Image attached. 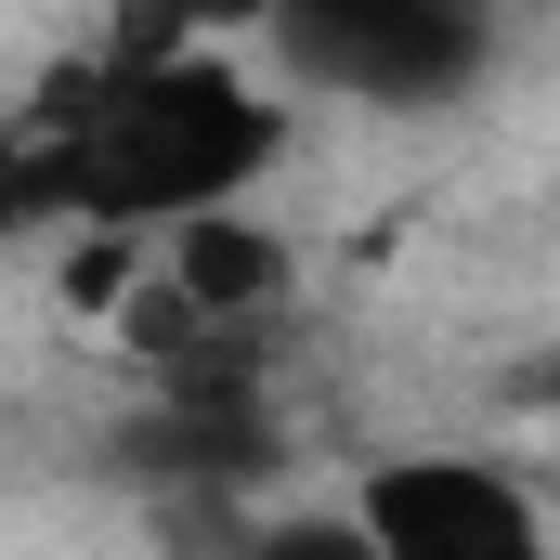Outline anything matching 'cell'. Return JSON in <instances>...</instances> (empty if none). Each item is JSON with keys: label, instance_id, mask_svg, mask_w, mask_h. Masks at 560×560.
<instances>
[{"label": "cell", "instance_id": "5", "mask_svg": "<svg viewBox=\"0 0 560 560\" xmlns=\"http://www.w3.org/2000/svg\"><path fill=\"white\" fill-rule=\"evenodd\" d=\"M248 560H365V535H352L339 509H287V522L248 535Z\"/></svg>", "mask_w": 560, "mask_h": 560}, {"label": "cell", "instance_id": "4", "mask_svg": "<svg viewBox=\"0 0 560 560\" xmlns=\"http://www.w3.org/2000/svg\"><path fill=\"white\" fill-rule=\"evenodd\" d=\"M170 235H183V248H170V300H183L196 326H222V339H235V326H248V313L287 287V248L261 235V222H235V209L170 222Z\"/></svg>", "mask_w": 560, "mask_h": 560}, {"label": "cell", "instance_id": "3", "mask_svg": "<svg viewBox=\"0 0 560 560\" xmlns=\"http://www.w3.org/2000/svg\"><path fill=\"white\" fill-rule=\"evenodd\" d=\"M339 522L365 535V560H548L535 495L495 456H378Z\"/></svg>", "mask_w": 560, "mask_h": 560}, {"label": "cell", "instance_id": "2", "mask_svg": "<svg viewBox=\"0 0 560 560\" xmlns=\"http://www.w3.org/2000/svg\"><path fill=\"white\" fill-rule=\"evenodd\" d=\"M275 52L339 105H456L482 79V0H261Z\"/></svg>", "mask_w": 560, "mask_h": 560}, {"label": "cell", "instance_id": "1", "mask_svg": "<svg viewBox=\"0 0 560 560\" xmlns=\"http://www.w3.org/2000/svg\"><path fill=\"white\" fill-rule=\"evenodd\" d=\"M275 92L222 52L170 66H79L39 105L0 118V222H105V235H170L235 209L275 170Z\"/></svg>", "mask_w": 560, "mask_h": 560}]
</instances>
